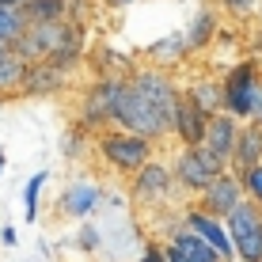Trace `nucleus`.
Instances as JSON below:
<instances>
[{
  "mask_svg": "<svg viewBox=\"0 0 262 262\" xmlns=\"http://www.w3.org/2000/svg\"><path fill=\"white\" fill-rule=\"evenodd\" d=\"M125 194L137 209H152V205H164L175 194V179H171V167L164 160H148L137 175L125 179Z\"/></svg>",
  "mask_w": 262,
  "mask_h": 262,
  "instance_id": "7",
  "label": "nucleus"
},
{
  "mask_svg": "<svg viewBox=\"0 0 262 262\" xmlns=\"http://www.w3.org/2000/svg\"><path fill=\"white\" fill-rule=\"evenodd\" d=\"M76 247L84 251V255H95V251L103 247V232H99L95 221H80V228H76Z\"/></svg>",
  "mask_w": 262,
  "mask_h": 262,
  "instance_id": "27",
  "label": "nucleus"
},
{
  "mask_svg": "<svg viewBox=\"0 0 262 262\" xmlns=\"http://www.w3.org/2000/svg\"><path fill=\"white\" fill-rule=\"evenodd\" d=\"M183 99H190L198 111H205L213 118V114L224 111V95H221V76H213V72H194L190 80H183Z\"/></svg>",
  "mask_w": 262,
  "mask_h": 262,
  "instance_id": "17",
  "label": "nucleus"
},
{
  "mask_svg": "<svg viewBox=\"0 0 262 262\" xmlns=\"http://www.w3.org/2000/svg\"><path fill=\"white\" fill-rule=\"evenodd\" d=\"M243 202V186H239V179L232 175V171H224V175H216L209 186H205L202 194H198V209L202 213H209V216H216V221H224L236 205Z\"/></svg>",
  "mask_w": 262,
  "mask_h": 262,
  "instance_id": "10",
  "label": "nucleus"
},
{
  "mask_svg": "<svg viewBox=\"0 0 262 262\" xmlns=\"http://www.w3.org/2000/svg\"><path fill=\"white\" fill-rule=\"evenodd\" d=\"M251 57L262 61V4H258V12H255V27H251Z\"/></svg>",
  "mask_w": 262,
  "mask_h": 262,
  "instance_id": "30",
  "label": "nucleus"
},
{
  "mask_svg": "<svg viewBox=\"0 0 262 262\" xmlns=\"http://www.w3.org/2000/svg\"><path fill=\"white\" fill-rule=\"evenodd\" d=\"M167 167H171V179H175L179 190H186V194H194V198L202 194L216 175L228 171L221 160L213 156V152H205L202 144H194V148H179L175 156H171Z\"/></svg>",
  "mask_w": 262,
  "mask_h": 262,
  "instance_id": "5",
  "label": "nucleus"
},
{
  "mask_svg": "<svg viewBox=\"0 0 262 262\" xmlns=\"http://www.w3.org/2000/svg\"><path fill=\"white\" fill-rule=\"evenodd\" d=\"M239 186H243V198L262 209V164H255L251 171H243V175H239Z\"/></svg>",
  "mask_w": 262,
  "mask_h": 262,
  "instance_id": "28",
  "label": "nucleus"
},
{
  "mask_svg": "<svg viewBox=\"0 0 262 262\" xmlns=\"http://www.w3.org/2000/svg\"><path fill=\"white\" fill-rule=\"evenodd\" d=\"M137 57L144 61L148 69H160V72H171L175 76V69H183V65H190V50H186V38H183V31H171L164 34V38H156V42H148Z\"/></svg>",
  "mask_w": 262,
  "mask_h": 262,
  "instance_id": "14",
  "label": "nucleus"
},
{
  "mask_svg": "<svg viewBox=\"0 0 262 262\" xmlns=\"http://www.w3.org/2000/svg\"><path fill=\"white\" fill-rule=\"evenodd\" d=\"M122 84L125 76H111V80H88V88L76 95V111H72V125H80L84 133L99 137L103 129L114 125V111L122 99Z\"/></svg>",
  "mask_w": 262,
  "mask_h": 262,
  "instance_id": "3",
  "label": "nucleus"
},
{
  "mask_svg": "<svg viewBox=\"0 0 262 262\" xmlns=\"http://www.w3.org/2000/svg\"><path fill=\"white\" fill-rule=\"evenodd\" d=\"M239 125L232 114H213L209 122H205V137H202V148L205 152H213L216 160H221L224 167H228V160H232V148H236V133H239Z\"/></svg>",
  "mask_w": 262,
  "mask_h": 262,
  "instance_id": "16",
  "label": "nucleus"
},
{
  "mask_svg": "<svg viewBox=\"0 0 262 262\" xmlns=\"http://www.w3.org/2000/svg\"><path fill=\"white\" fill-rule=\"evenodd\" d=\"M160 243H164L167 262H224L205 239H198L190 228H183V216H179L175 228L167 232V239H160Z\"/></svg>",
  "mask_w": 262,
  "mask_h": 262,
  "instance_id": "11",
  "label": "nucleus"
},
{
  "mask_svg": "<svg viewBox=\"0 0 262 262\" xmlns=\"http://www.w3.org/2000/svg\"><path fill=\"white\" fill-rule=\"evenodd\" d=\"M224 232L232 239L236 262H262V209L247 198L224 216Z\"/></svg>",
  "mask_w": 262,
  "mask_h": 262,
  "instance_id": "6",
  "label": "nucleus"
},
{
  "mask_svg": "<svg viewBox=\"0 0 262 262\" xmlns=\"http://www.w3.org/2000/svg\"><path fill=\"white\" fill-rule=\"evenodd\" d=\"M4 167H8V152L0 148V175H4Z\"/></svg>",
  "mask_w": 262,
  "mask_h": 262,
  "instance_id": "34",
  "label": "nucleus"
},
{
  "mask_svg": "<svg viewBox=\"0 0 262 262\" xmlns=\"http://www.w3.org/2000/svg\"><path fill=\"white\" fill-rule=\"evenodd\" d=\"M69 88H72V76H65L61 69H53L50 61H34V65H27V72H23L19 95L23 99H53V95H65Z\"/></svg>",
  "mask_w": 262,
  "mask_h": 262,
  "instance_id": "13",
  "label": "nucleus"
},
{
  "mask_svg": "<svg viewBox=\"0 0 262 262\" xmlns=\"http://www.w3.org/2000/svg\"><path fill=\"white\" fill-rule=\"evenodd\" d=\"M0 243H4V247H15V243H19V232H15L12 224H4V228H0Z\"/></svg>",
  "mask_w": 262,
  "mask_h": 262,
  "instance_id": "31",
  "label": "nucleus"
},
{
  "mask_svg": "<svg viewBox=\"0 0 262 262\" xmlns=\"http://www.w3.org/2000/svg\"><path fill=\"white\" fill-rule=\"evenodd\" d=\"M179 99H183V84L171 72L137 65L133 72H125L122 99H118V111H114V129L137 133L152 144L167 141Z\"/></svg>",
  "mask_w": 262,
  "mask_h": 262,
  "instance_id": "1",
  "label": "nucleus"
},
{
  "mask_svg": "<svg viewBox=\"0 0 262 262\" xmlns=\"http://www.w3.org/2000/svg\"><path fill=\"white\" fill-rule=\"evenodd\" d=\"M209 4L221 15H228L232 23H247V19H255V12H258L262 0H209Z\"/></svg>",
  "mask_w": 262,
  "mask_h": 262,
  "instance_id": "25",
  "label": "nucleus"
},
{
  "mask_svg": "<svg viewBox=\"0 0 262 262\" xmlns=\"http://www.w3.org/2000/svg\"><path fill=\"white\" fill-rule=\"evenodd\" d=\"M46 183H50V171H34L27 179V186H23V221L27 224L38 221V198H42V186Z\"/></svg>",
  "mask_w": 262,
  "mask_h": 262,
  "instance_id": "22",
  "label": "nucleus"
},
{
  "mask_svg": "<svg viewBox=\"0 0 262 262\" xmlns=\"http://www.w3.org/2000/svg\"><path fill=\"white\" fill-rule=\"evenodd\" d=\"M262 92V61L258 57H239L221 72V95H224V114L236 122L251 118V106Z\"/></svg>",
  "mask_w": 262,
  "mask_h": 262,
  "instance_id": "4",
  "label": "nucleus"
},
{
  "mask_svg": "<svg viewBox=\"0 0 262 262\" xmlns=\"http://www.w3.org/2000/svg\"><path fill=\"white\" fill-rule=\"evenodd\" d=\"M84 69L92 72V80H111V76H125L137 69V53H125L114 42H92L84 50Z\"/></svg>",
  "mask_w": 262,
  "mask_h": 262,
  "instance_id": "8",
  "label": "nucleus"
},
{
  "mask_svg": "<svg viewBox=\"0 0 262 262\" xmlns=\"http://www.w3.org/2000/svg\"><path fill=\"white\" fill-rule=\"evenodd\" d=\"M137 262H167L164 243H160V239H144V247H141V258H137Z\"/></svg>",
  "mask_w": 262,
  "mask_h": 262,
  "instance_id": "29",
  "label": "nucleus"
},
{
  "mask_svg": "<svg viewBox=\"0 0 262 262\" xmlns=\"http://www.w3.org/2000/svg\"><path fill=\"white\" fill-rule=\"evenodd\" d=\"M0 8H23V0H0Z\"/></svg>",
  "mask_w": 262,
  "mask_h": 262,
  "instance_id": "33",
  "label": "nucleus"
},
{
  "mask_svg": "<svg viewBox=\"0 0 262 262\" xmlns=\"http://www.w3.org/2000/svg\"><path fill=\"white\" fill-rule=\"evenodd\" d=\"M92 152L103 160L106 171H114V175H122V179L137 175L148 160H156V144L152 141L137 137V133H125V129H114V125L95 137Z\"/></svg>",
  "mask_w": 262,
  "mask_h": 262,
  "instance_id": "2",
  "label": "nucleus"
},
{
  "mask_svg": "<svg viewBox=\"0 0 262 262\" xmlns=\"http://www.w3.org/2000/svg\"><path fill=\"white\" fill-rule=\"evenodd\" d=\"M255 164H262V125L243 122V125H239V133H236V148H232L228 171L239 179L243 171H251Z\"/></svg>",
  "mask_w": 262,
  "mask_h": 262,
  "instance_id": "19",
  "label": "nucleus"
},
{
  "mask_svg": "<svg viewBox=\"0 0 262 262\" xmlns=\"http://www.w3.org/2000/svg\"><path fill=\"white\" fill-rule=\"evenodd\" d=\"M183 228H190L198 239H205L224 262H236V251H232V239H228V232H224V221H216V216L202 213L198 205H190V209L183 213Z\"/></svg>",
  "mask_w": 262,
  "mask_h": 262,
  "instance_id": "15",
  "label": "nucleus"
},
{
  "mask_svg": "<svg viewBox=\"0 0 262 262\" xmlns=\"http://www.w3.org/2000/svg\"><path fill=\"white\" fill-rule=\"evenodd\" d=\"M19 12L27 23H61L65 19V0H23Z\"/></svg>",
  "mask_w": 262,
  "mask_h": 262,
  "instance_id": "21",
  "label": "nucleus"
},
{
  "mask_svg": "<svg viewBox=\"0 0 262 262\" xmlns=\"http://www.w3.org/2000/svg\"><path fill=\"white\" fill-rule=\"evenodd\" d=\"M27 31V19L19 8H0V46H15Z\"/></svg>",
  "mask_w": 262,
  "mask_h": 262,
  "instance_id": "23",
  "label": "nucleus"
},
{
  "mask_svg": "<svg viewBox=\"0 0 262 262\" xmlns=\"http://www.w3.org/2000/svg\"><path fill=\"white\" fill-rule=\"evenodd\" d=\"M216 34H221V12L213 4H198L190 12V23L183 27V38H186V50H190V61L209 53L216 46Z\"/></svg>",
  "mask_w": 262,
  "mask_h": 262,
  "instance_id": "12",
  "label": "nucleus"
},
{
  "mask_svg": "<svg viewBox=\"0 0 262 262\" xmlns=\"http://www.w3.org/2000/svg\"><path fill=\"white\" fill-rule=\"evenodd\" d=\"M103 205V186L92 179H72L57 194V213L69 221H92V213Z\"/></svg>",
  "mask_w": 262,
  "mask_h": 262,
  "instance_id": "9",
  "label": "nucleus"
},
{
  "mask_svg": "<svg viewBox=\"0 0 262 262\" xmlns=\"http://www.w3.org/2000/svg\"><path fill=\"white\" fill-rule=\"evenodd\" d=\"M103 4V12H122V8H133L137 0H99Z\"/></svg>",
  "mask_w": 262,
  "mask_h": 262,
  "instance_id": "32",
  "label": "nucleus"
},
{
  "mask_svg": "<svg viewBox=\"0 0 262 262\" xmlns=\"http://www.w3.org/2000/svg\"><path fill=\"white\" fill-rule=\"evenodd\" d=\"M23 72H27V61L19 57V53H15L12 46L0 50V95H4V99H15V95H19Z\"/></svg>",
  "mask_w": 262,
  "mask_h": 262,
  "instance_id": "20",
  "label": "nucleus"
},
{
  "mask_svg": "<svg viewBox=\"0 0 262 262\" xmlns=\"http://www.w3.org/2000/svg\"><path fill=\"white\" fill-rule=\"evenodd\" d=\"M99 12H103V4H99V0H65V19L88 27V31L95 27Z\"/></svg>",
  "mask_w": 262,
  "mask_h": 262,
  "instance_id": "24",
  "label": "nucleus"
},
{
  "mask_svg": "<svg viewBox=\"0 0 262 262\" xmlns=\"http://www.w3.org/2000/svg\"><path fill=\"white\" fill-rule=\"evenodd\" d=\"M92 144H95L92 133H84L80 125H69L65 137H61V152H65L69 160H84V152H92Z\"/></svg>",
  "mask_w": 262,
  "mask_h": 262,
  "instance_id": "26",
  "label": "nucleus"
},
{
  "mask_svg": "<svg viewBox=\"0 0 262 262\" xmlns=\"http://www.w3.org/2000/svg\"><path fill=\"white\" fill-rule=\"evenodd\" d=\"M205 122H209V114H205V111H198L190 99H179L175 122H171V137L179 141V148H194V144H202Z\"/></svg>",
  "mask_w": 262,
  "mask_h": 262,
  "instance_id": "18",
  "label": "nucleus"
}]
</instances>
